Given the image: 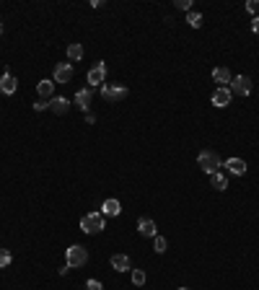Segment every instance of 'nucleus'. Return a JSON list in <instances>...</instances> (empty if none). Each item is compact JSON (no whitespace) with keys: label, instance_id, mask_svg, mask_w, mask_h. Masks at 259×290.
Here are the masks:
<instances>
[{"label":"nucleus","instance_id":"nucleus-1","mask_svg":"<svg viewBox=\"0 0 259 290\" xmlns=\"http://www.w3.org/2000/svg\"><path fill=\"white\" fill-rule=\"evenodd\" d=\"M197 166H200L205 174H215V171H220L223 161H220V156L215 153V150H202V153L197 156Z\"/></svg>","mask_w":259,"mask_h":290},{"label":"nucleus","instance_id":"nucleus-2","mask_svg":"<svg viewBox=\"0 0 259 290\" xmlns=\"http://www.w3.org/2000/svg\"><path fill=\"white\" fill-rule=\"evenodd\" d=\"M65 262H68V267H73V269L86 267V264H88V249L81 246V243H75V246L65 249Z\"/></svg>","mask_w":259,"mask_h":290},{"label":"nucleus","instance_id":"nucleus-3","mask_svg":"<svg viewBox=\"0 0 259 290\" xmlns=\"http://www.w3.org/2000/svg\"><path fill=\"white\" fill-rule=\"evenodd\" d=\"M81 231L83 233H101L104 231V215L101 212H88V215L81 218Z\"/></svg>","mask_w":259,"mask_h":290},{"label":"nucleus","instance_id":"nucleus-4","mask_svg":"<svg viewBox=\"0 0 259 290\" xmlns=\"http://www.w3.org/2000/svg\"><path fill=\"white\" fill-rule=\"evenodd\" d=\"M101 96H104L106 101L117 104V101H122V99H127V88H125V86H112V83H104V86H101Z\"/></svg>","mask_w":259,"mask_h":290},{"label":"nucleus","instance_id":"nucleus-5","mask_svg":"<svg viewBox=\"0 0 259 290\" xmlns=\"http://www.w3.org/2000/svg\"><path fill=\"white\" fill-rule=\"evenodd\" d=\"M231 94H236V96H249L251 94V78L249 75H236L231 81Z\"/></svg>","mask_w":259,"mask_h":290},{"label":"nucleus","instance_id":"nucleus-6","mask_svg":"<svg viewBox=\"0 0 259 290\" xmlns=\"http://www.w3.org/2000/svg\"><path fill=\"white\" fill-rule=\"evenodd\" d=\"M104 78H106V65H104V63H96L94 68L88 70V75H86L88 88H91V86H104Z\"/></svg>","mask_w":259,"mask_h":290},{"label":"nucleus","instance_id":"nucleus-7","mask_svg":"<svg viewBox=\"0 0 259 290\" xmlns=\"http://www.w3.org/2000/svg\"><path fill=\"white\" fill-rule=\"evenodd\" d=\"M231 99H233L231 88H215V91H212V96H210L212 106H218V109H225V106L231 104Z\"/></svg>","mask_w":259,"mask_h":290},{"label":"nucleus","instance_id":"nucleus-8","mask_svg":"<svg viewBox=\"0 0 259 290\" xmlns=\"http://www.w3.org/2000/svg\"><path fill=\"white\" fill-rule=\"evenodd\" d=\"M52 81H55V83H70V81H73V65H70V63H57Z\"/></svg>","mask_w":259,"mask_h":290},{"label":"nucleus","instance_id":"nucleus-9","mask_svg":"<svg viewBox=\"0 0 259 290\" xmlns=\"http://www.w3.org/2000/svg\"><path fill=\"white\" fill-rule=\"evenodd\" d=\"M16 88H19V81H16V75L6 70L3 75H0V94L11 96V94H16Z\"/></svg>","mask_w":259,"mask_h":290},{"label":"nucleus","instance_id":"nucleus-10","mask_svg":"<svg viewBox=\"0 0 259 290\" xmlns=\"http://www.w3.org/2000/svg\"><path fill=\"white\" fill-rule=\"evenodd\" d=\"M138 233L145 236V238H156L158 236V228H156L153 218H140L138 220Z\"/></svg>","mask_w":259,"mask_h":290},{"label":"nucleus","instance_id":"nucleus-11","mask_svg":"<svg viewBox=\"0 0 259 290\" xmlns=\"http://www.w3.org/2000/svg\"><path fill=\"white\" fill-rule=\"evenodd\" d=\"M37 94H39L42 101H52L55 99V81H47V78L39 81L37 83Z\"/></svg>","mask_w":259,"mask_h":290},{"label":"nucleus","instance_id":"nucleus-12","mask_svg":"<svg viewBox=\"0 0 259 290\" xmlns=\"http://www.w3.org/2000/svg\"><path fill=\"white\" fill-rule=\"evenodd\" d=\"M223 166H225V171L233 174V176H243V174H246V161H243V158H228Z\"/></svg>","mask_w":259,"mask_h":290},{"label":"nucleus","instance_id":"nucleus-13","mask_svg":"<svg viewBox=\"0 0 259 290\" xmlns=\"http://www.w3.org/2000/svg\"><path fill=\"white\" fill-rule=\"evenodd\" d=\"M212 81L218 83V88H228L231 81H233V75H231L228 68H215V70H212Z\"/></svg>","mask_w":259,"mask_h":290},{"label":"nucleus","instance_id":"nucleus-14","mask_svg":"<svg viewBox=\"0 0 259 290\" xmlns=\"http://www.w3.org/2000/svg\"><path fill=\"white\" fill-rule=\"evenodd\" d=\"M119 210H122L119 200H104V202H101V215H104V218H117Z\"/></svg>","mask_w":259,"mask_h":290},{"label":"nucleus","instance_id":"nucleus-15","mask_svg":"<svg viewBox=\"0 0 259 290\" xmlns=\"http://www.w3.org/2000/svg\"><path fill=\"white\" fill-rule=\"evenodd\" d=\"M112 269H117V272H130V256H127V254H114V256H112Z\"/></svg>","mask_w":259,"mask_h":290},{"label":"nucleus","instance_id":"nucleus-16","mask_svg":"<svg viewBox=\"0 0 259 290\" xmlns=\"http://www.w3.org/2000/svg\"><path fill=\"white\" fill-rule=\"evenodd\" d=\"M88 104H91V88H81L78 94H75V106L88 112Z\"/></svg>","mask_w":259,"mask_h":290},{"label":"nucleus","instance_id":"nucleus-17","mask_svg":"<svg viewBox=\"0 0 259 290\" xmlns=\"http://www.w3.org/2000/svg\"><path fill=\"white\" fill-rule=\"evenodd\" d=\"M210 187L215 189V192H225L228 189V179L220 171H215V174H210Z\"/></svg>","mask_w":259,"mask_h":290},{"label":"nucleus","instance_id":"nucleus-18","mask_svg":"<svg viewBox=\"0 0 259 290\" xmlns=\"http://www.w3.org/2000/svg\"><path fill=\"white\" fill-rule=\"evenodd\" d=\"M50 109H52L55 114H65V112H68V99H63V96H55V99L50 101Z\"/></svg>","mask_w":259,"mask_h":290},{"label":"nucleus","instance_id":"nucleus-19","mask_svg":"<svg viewBox=\"0 0 259 290\" xmlns=\"http://www.w3.org/2000/svg\"><path fill=\"white\" fill-rule=\"evenodd\" d=\"M83 57V47L78 42H73V44H68V60H73V63H78V60Z\"/></svg>","mask_w":259,"mask_h":290},{"label":"nucleus","instance_id":"nucleus-20","mask_svg":"<svg viewBox=\"0 0 259 290\" xmlns=\"http://www.w3.org/2000/svg\"><path fill=\"white\" fill-rule=\"evenodd\" d=\"M187 24H189L192 29H200V26H202V13L189 11V13H187Z\"/></svg>","mask_w":259,"mask_h":290},{"label":"nucleus","instance_id":"nucleus-21","mask_svg":"<svg viewBox=\"0 0 259 290\" xmlns=\"http://www.w3.org/2000/svg\"><path fill=\"white\" fill-rule=\"evenodd\" d=\"M166 249H169V241H166L163 236H156V238H153V251H156V254H163Z\"/></svg>","mask_w":259,"mask_h":290},{"label":"nucleus","instance_id":"nucleus-22","mask_svg":"<svg viewBox=\"0 0 259 290\" xmlns=\"http://www.w3.org/2000/svg\"><path fill=\"white\" fill-rule=\"evenodd\" d=\"M11 262H13V254L8 249H0V269H6Z\"/></svg>","mask_w":259,"mask_h":290},{"label":"nucleus","instance_id":"nucleus-23","mask_svg":"<svg viewBox=\"0 0 259 290\" xmlns=\"http://www.w3.org/2000/svg\"><path fill=\"white\" fill-rule=\"evenodd\" d=\"M132 285H138V287L145 285V272L143 269H132Z\"/></svg>","mask_w":259,"mask_h":290},{"label":"nucleus","instance_id":"nucleus-24","mask_svg":"<svg viewBox=\"0 0 259 290\" xmlns=\"http://www.w3.org/2000/svg\"><path fill=\"white\" fill-rule=\"evenodd\" d=\"M86 290H104V285H101L99 280H88V282H86Z\"/></svg>","mask_w":259,"mask_h":290},{"label":"nucleus","instance_id":"nucleus-25","mask_svg":"<svg viewBox=\"0 0 259 290\" xmlns=\"http://www.w3.org/2000/svg\"><path fill=\"white\" fill-rule=\"evenodd\" d=\"M176 8H181V11H192V0H176Z\"/></svg>","mask_w":259,"mask_h":290},{"label":"nucleus","instance_id":"nucleus-26","mask_svg":"<svg viewBox=\"0 0 259 290\" xmlns=\"http://www.w3.org/2000/svg\"><path fill=\"white\" fill-rule=\"evenodd\" d=\"M246 11L256 16V11H259V0H249V3H246Z\"/></svg>","mask_w":259,"mask_h":290},{"label":"nucleus","instance_id":"nucleus-27","mask_svg":"<svg viewBox=\"0 0 259 290\" xmlns=\"http://www.w3.org/2000/svg\"><path fill=\"white\" fill-rule=\"evenodd\" d=\"M44 106H50V101H42V99H39V101L34 104V109H37V112H42V109H44Z\"/></svg>","mask_w":259,"mask_h":290},{"label":"nucleus","instance_id":"nucleus-28","mask_svg":"<svg viewBox=\"0 0 259 290\" xmlns=\"http://www.w3.org/2000/svg\"><path fill=\"white\" fill-rule=\"evenodd\" d=\"M251 32L259 34V16H254V21H251Z\"/></svg>","mask_w":259,"mask_h":290},{"label":"nucleus","instance_id":"nucleus-29","mask_svg":"<svg viewBox=\"0 0 259 290\" xmlns=\"http://www.w3.org/2000/svg\"><path fill=\"white\" fill-rule=\"evenodd\" d=\"M0 34H3V24H0Z\"/></svg>","mask_w":259,"mask_h":290},{"label":"nucleus","instance_id":"nucleus-30","mask_svg":"<svg viewBox=\"0 0 259 290\" xmlns=\"http://www.w3.org/2000/svg\"><path fill=\"white\" fill-rule=\"evenodd\" d=\"M179 290H189V287H179Z\"/></svg>","mask_w":259,"mask_h":290}]
</instances>
